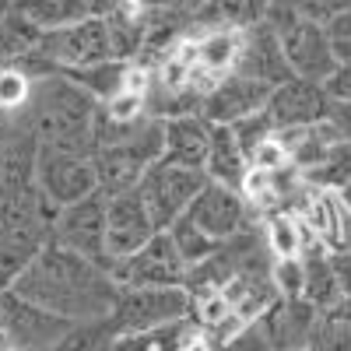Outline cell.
I'll use <instances>...</instances> for the list:
<instances>
[{
  "label": "cell",
  "mask_w": 351,
  "mask_h": 351,
  "mask_svg": "<svg viewBox=\"0 0 351 351\" xmlns=\"http://www.w3.org/2000/svg\"><path fill=\"white\" fill-rule=\"evenodd\" d=\"M14 291L71 324H92V319L109 316L116 295H120V285L112 281L106 263L71 253L49 239L18 278Z\"/></svg>",
  "instance_id": "obj_1"
},
{
  "label": "cell",
  "mask_w": 351,
  "mask_h": 351,
  "mask_svg": "<svg viewBox=\"0 0 351 351\" xmlns=\"http://www.w3.org/2000/svg\"><path fill=\"white\" fill-rule=\"evenodd\" d=\"M21 116H25L21 130L32 134L39 148H56V152H71L84 158L95 155L99 102L71 77L64 74L39 77Z\"/></svg>",
  "instance_id": "obj_2"
},
{
  "label": "cell",
  "mask_w": 351,
  "mask_h": 351,
  "mask_svg": "<svg viewBox=\"0 0 351 351\" xmlns=\"http://www.w3.org/2000/svg\"><path fill=\"white\" fill-rule=\"evenodd\" d=\"M56 211L39 197V190H25L0 200V295L18 285L28 263L49 243Z\"/></svg>",
  "instance_id": "obj_3"
},
{
  "label": "cell",
  "mask_w": 351,
  "mask_h": 351,
  "mask_svg": "<svg viewBox=\"0 0 351 351\" xmlns=\"http://www.w3.org/2000/svg\"><path fill=\"white\" fill-rule=\"evenodd\" d=\"M165 148V127L155 116H144V120L130 123L123 134H116L112 141L99 144L92 165H95V180H99V193L116 197L137 190V183L144 180Z\"/></svg>",
  "instance_id": "obj_4"
},
{
  "label": "cell",
  "mask_w": 351,
  "mask_h": 351,
  "mask_svg": "<svg viewBox=\"0 0 351 351\" xmlns=\"http://www.w3.org/2000/svg\"><path fill=\"white\" fill-rule=\"evenodd\" d=\"M193 309L186 288H120L106 324L116 337H144L183 324Z\"/></svg>",
  "instance_id": "obj_5"
},
{
  "label": "cell",
  "mask_w": 351,
  "mask_h": 351,
  "mask_svg": "<svg viewBox=\"0 0 351 351\" xmlns=\"http://www.w3.org/2000/svg\"><path fill=\"white\" fill-rule=\"evenodd\" d=\"M263 21L281 36V49H285V60L291 67V77L324 84L337 71V60L330 53L324 25H313V21L299 18L295 8H267V18Z\"/></svg>",
  "instance_id": "obj_6"
},
{
  "label": "cell",
  "mask_w": 351,
  "mask_h": 351,
  "mask_svg": "<svg viewBox=\"0 0 351 351\" xmlns=\"http://www.w3.org/2000/svg\"><path fill=\"white\" fill-rule=\"evenodd\" d=\"M204 186H208V176L204 172L158 158L137 183V193L144 200V208H148V215L155 218V225L165 232L176 218H183L190 211V204L197 200V193Z\"/></svg>",
  "instance_id": "obj_7"
},
{
  "label": "cell",
  "mask_w": 351,
  "mask_h": 351,
  "mask_svg": "<svg viewBox=\"0 0 351 351\" xmlns=\"http://www.w3.org/2000/svg\"><path fill=\"white\" fill-rule=\"evenodd\" d=\"M0 319H4V344L11 351H56V344L74 327L71 319L28 302L14 288L0 295Z\"/></svg>",
  "instance_id": "obj_8"
},
{
  "label": "cell",
  "mask_w": 351,
  "mask_h": 351,
  "mask_svg": "<svg viewBox=\"0 0 351 351\" xmlns=\"http://www.w3.org/2000/svg\"><path fill=\"white\" fill-rule=\"evenodd\" d=\"M36 190L53 211H64L71 204L99 193L95 165L84 155L39 148V155H36Z\"/></svg>",
  "instance_id": "obj_9"
},
{
  "label": "cell",
  "mask_w": 351,
  "mask_h": 351,
  "mask_svg": "<svg viewBox=\"0 0 351 351\" xmlns=\"http://www.w3.org/2000/svg\"><path fill=\"white\" fill-rule=\"evenodd\" d=\"M112 281L120 288H186V263L176 253L169 232H158V236L137 250L127 260H116L109 267Z\"/></svg>",
  "instance_id": "obj_10"
},
{
  "label": "cell",
  "mask_w": 351,
  "mask_h": 351,
  "mask_svg": "<svg viewBox=\"0 0 351 351\" xmlns=\"http://www.w3.org/2000/svg\"><path fill=\"white\" fill-rule=\"evenodd\" d=\"M49 239L71 253H81L88 260L112 267L106 256V193H92L64 211H56Z\"/></svg>",
  "instance_id": "obj_11"
},
{
  "label": "cell",
  "mask_w": 351,
  "mask_h": 351,
  "mask_svg": "<svg viewBox=\"0 0 351 351\" xmlns=\"http://www.w3.org/2000/svg\"><path fill=\"white\" fill-rule=\"evenodd\" d=\"M158 232L162 228L148 215L137 190L106 197V256H109V263L134 256L137 250L148 246Z\"/></svg>",
  "instance_id": "obj_12"
},
{
  "label": "cell",
  "mask_w": 351,
  "mask_h": 351,
  "mask_svg": "<svg viewBox=\"0 0 351 351\" xmlns=\"http://www.w3.org/2000/svg\"><path fill=\"white\" fill-rule=\"evenodd\" d=\"M330 95L324 84L316 81H302V77H288L285 84L271 88L267 99V120L274 123V130H306L316 123L330 120Z\"/></svg>",
  "instance_id": "obj_13"
},
{
  "label": "cell",
  "mask_w": 351,
  "mask_h": 351,
  "mask_svg": "<svg viewBox=\"0 0 351 351\" xmlns=\"http://www.w3.org/2000/svg\"><path fill=\"white\" fill-rule=\"evenodd\" d=\"M267 99H271L267 84H260L253 77H243V74H225L215 84H208L204 102H200V116L208 123L232 127V123L246 120V116L263 112L267 109Z\"/></svg>",
  "instance_id": "obj_14"
},
{
  "label": "cell",
  "mask_w": 351,
  "mask_h": 351,
  "mask_svg": "<svg viewBox=\"0 0 351 351\" xmlns=\"http://www.w3.org/2000/svg\"><path fill=\"white\" fill-rule=\"evenodd\" d=\"M186 215L215 243H228V239L243 236V232H250V204L243 200V193L232 186H221V183H211V180L197 193Z\"/></svg>",
  "instance_id": "obj_15"
},
{
  "label": "cell",
  "mask_w": 351,
  "mask_h": 351,
  "mask_svg": "<svg viewBox=\"0 0 351 351\" xmlns=\"http://www.w3.org/2000/svg\"><path fill=\"white\" fill-rule=\"evenodd\" d=\"M256 327L271 351H313L316 309L306 299H274L256 316Z\"/></svg>",
  "instance_id": "obj_16"
},
{
  "label": "cell",
  "mask_w": 351,
  "mask_h": 351,
  "mask_svg": "<svg viewBox=\"0 0 351 351\" xmlns=\"http://www.w3.org/2000/svg\"><path fill=\"white\" fill-rule=\"evenodd\" d=\"M236 74L253 77V81L267 84V88H278L291 77V67H288L285 49H281V36L267 21H260V25H253V28L243 32V53H239Z\"/></svg>",
  "instance_id": "obj_17"
},
{
  "label": "cell",
  "mask_w": 351,
  "mask_h": 351,
  "mask_svg": "<svg viewBox=\"0 0 351 351\" xmlns=\"http://www.w3.org/2000/svg\"><path fill=\"white\" fill-rule=\"evenodd\" d=\"M162 127H165L162 158L204 172V165H208V144H211V123L204 120L200 112H193V116H176V120H165Z\"/></svg>",
  "instance_id": "obj_18"
},
{
  "label": "cell",
  "mask_w": 351,
  "mask_h": 351,
  "mask_svg": "<svg viewBox=\"0 0 351 351\" xmlns=\"http://www.w3.org/2000/svg\"><path fill=\"white\" fill-rule=\"evenodd\" d=\"M36 155L39 144L28 130L0 137V200L36 186Z\"/></svg>",
  "instance_id": "obj_19"
},
{
  "label": "cell",
  "mask_w": 351,
  "mask_h": 351,
  "mask_svg": "<svg viewBox=\"0 0 351 351\" xmlns=\"http://www.w3.org/2000/svg\"><path fill=\"white\" fill-rule=\"evenodd\" d=\"M246 172H250V158L243 155L232 127L211 123V144H208V165H204V176H208L211 183L239 190L243 180H246Z\"/></svg>",
  "instance_id": "obj_20"
},
{
  "label": "cell",
  "mask_w": 351,
  "mask_h": 351,
  "mask_svg": "<svg viewBox=\"0 0 351 351\" xmlns=\"http://www.w3.org/2000/svg\"><path fill=\"white\" fill-rule=\"evenodd\" d=\"M43 28L11 8L0 18V67H28L43 49Z\"/></svg>",
  "instance_id": "obj_21"
},
{
  "label": "cell",
  "mask_w": 351,
  "mask_h": 351,
  "mask_svg": "<svg viewBox=\"0 0 351 351\" xmlns=\"http://www.w3.org/2000/svg\"><path fill=\"white\" fill-rule=\"evenodd\" d=\"M302 267H306V285H302V299L319 313V309H330L334 302H341V281H337V271H334V260H330V250L316 246V250H306L302 253Z\"/></svg>",
  "instance_id": "obj_22"
},
{
  "label": "cell",
  "mask_w": 351,
  "mask_h": 351,
  "mask_svg": "<svg viewBox=\"0 0 351 351\" xmlns=\"http://www.w3.org/2000/svg\"><path fill=\"white\" fill-rule=\"evenodd\" d=\"M243 53V32L239 28H208L197 43V64L204 74H211V84L225 74H236Z\"/></svg>",
  "instance_id": "obj_23"
},
{
  "label": "cell",
  "mask_w": 351,
  "mask_h": 351,
  "mask_svg": "<svg viewBox=\"0 0 351 351\" xmlns=\"http://www.w3.org/2000/svg\"><path fill=\"white\" fill-rule=\"evenodd\" d=\"M14 11H21L43 32H60L67 25L95 18L92 0H14Z\"/></svg>",
  "instance_id": "obj_24"
},
{
  "label": "cell",
  "mask_w": 351,
  "mask_h": 351,
  "mask_svg": "<svg viewBox=\"0 0 351 351\" xmlns=\"http://www.w3.org/2000/svg\"><path fill=\"white\" fill-rule=\"evenodd\" d=\"M267 8L271 0H215L208 11L193 18V25H204V32L208 28H239V32H246V28L267 18Z\"/></svg>",
  "instance_id": "obj_25"
},
{
  "label": "cell",
  "mask_w": 351,
  "mask_h": 351,
  "mask_svg": "<svg viewBox=\"0 0 351 351\" xmlns=\"http://www.w3.org/2000/svg\"><path fill=\"white\" fill-rule=\"evenodd\" d=\"M169 239H172V246H176V253H180V260L186 263V271H193V267H200V263H208L218 250H221V243H215L208 232H204L190 215H183V218H176L169 228Z\"/></svg>",
  "instance_id": "obj_26"
},
{
  "label": "cell",
  "mask_w": 351,
  "mask_h": 351,
  "mask_svg": "<svg viewBox=\"0 0 351 351\" xmlns=\"http://www.w3.org/2000/svg\"><path fill=\"white\" fill-rule=\"evenodd\" d=\"M306 186L313 190H327V193H341L351 183V141H337L324 152L309 172H302Z\"/></svg>",
  "instance_id": "obj_27"
},
{
  "label": "cell",
  "mask_w": 351,
  "mask_h": 351,
  "mask_svg": "<svg viewBox=\"0 0 351 351\" xmlns=\"http://www.w3.org/2000/svg\"><path fill=\"white\" fill-rule=\"evenodd\" d=\"M313 351H351V299L316 313Z\"/></svg>",
  "instance_id": "obj_28"
},
{
  "label": "cell",
  "mask_w": 351,
  "mask_h": 351,
  "mask_svg": "<svg viewBox=\"0 0 351 351\" xmlns=\"http://www.w3.org/2000/svg\"><path fill=\"white\" fill-rule=\"evenodd\" d=\"M263 246H267L271 260H288V256H302L306 253V236L295 218H271L263 225Z\"/></svg>",
  "instance_id": "obj_29"
},
{
  "label": "cell",
  "mask_w": 351,
  "mask_h": 351,
  "mask_svg": "<svg viewBox=\"0 0 351 351\" xmlns=\"http://www.w3.org/2000/svg\"><path fill=\"white\" fill-rule=\"evenodd\" d=\"M32 88H36V81H32L28 71H21V67H0V112H4L8 120L18 116V112H25L28 99H32Z\"/></svg>",
  "instance_id": "obj_30"
},
{
  "label": "cell",
  "mask_w": 351,
  "mask_h": 351,
  "mask_svg": "<svg viewBox=\"0 0 351 351\" xmlns=\"http://www.w3.org/2000/svg\"><path fill=\"white\" fill-rule=\"evenodd\" d=\"M302 285H306L302 256L271 260V288H274L278 299H302Z\"/></svg>",
  "instance_id": "obj_31"
},
{
  "label": "cell",
  "mask_w": 351,
  "mask_h": 351,
  "mask_svg": "<svg viewBox=\"0 0 351 351\" xmlns=\"http://www.w3.org/2000/svg\"><path fill=\"white\" fill-rule=\"evenodd\" d=\"M232 134H236L243 155H246V158H253V152H256L260 144L274 134V123L267 120V112H256V116H246V120L232 123Z\"/></svg>",
  "instance_id": "obj_32"
},
{
  "label": "cell",
  "mask_w": 351,
  "mask_h": 351,
  "mask_svg": "<svg viewBox=\"0 0 351 351\" xmlns=\"http://www.w3.org/2000/svg\"><path fill=\"white\" fill-rule=\"evenodd\" d=\"M344 11H351V0H295V14L313 25H330Z\"/></svg>",
  "instance_id": "obj_33"
},
{
  "label": "cell",
  "mask_w": 351,
  "mask_h": 351,
  "mask_svg": "<svg viewBox=\"0 0 351 351\" xmlns=\"http://www.w3.org/2000/svg\"><path fill=\"white\" fill-rule=\"evenodd\" d=\"M327 32V43H330V53L337 64H351V11L337 14L330 25H324Z\"/></svg>",
  "instance_id": "obj_34"
},
{
  "label": "cell",
  "mask_w": 351,
  "mask_h": 351,
  "mask_svg": "<svg viewBox=\"0 0 351 351\" xmlns=\"http://www.w3.org/2000/svg\"><path fill=\"white\" fill-rule=\"evenodd\" d=\"M330 102H351V64H337V71L324 81Z\"/></svg>",
  "instance_id": "obj_35"
},
{
  "label": "cell",
  "mask_w": 351,
  "mask_h": 351,
  "mask_svg": "<svg viewBox=\"0 0 351 351\" xmlns=\"http://www.w3.org/2000/svg\"><path fill=\"white\" fill-rule=\"evenodd\" d=\"M330 260H334V271L341 281V295L351 299V250H330Z\"/></svg>",
  "instance_id": "obj_36"
},
{
  "label": "cell",
  "mask_w": 351,
  "mask_h": 351,
  "mask_svg": "<svg viewBox=\"0 0 351 351\" xmlns=\"http://www.w3.org/2000/svg\"><path fill=\"white\" fill-rule=\"evenodd\" d=\"M330 127H334L344 141H351V102H334V106H330Z\"/></svg>",
  "instance_id": "obj_37"
},
{
  "label": "cell",
  "mask_w": 351,
  "mask_h": 351,
  "mask_svg": "<svg viewBox=\"0 0 351 351\" xmlns=\"http://www.w3.org/2000/svg\"><path fill=\"white\" fill-rule=\"evenodd\" d=\"M134 4H137L144 14H152V11H180L183 0H134Z\"/></svg>",
  "instance_id": "obj_38"
},
{
  "label": "cell",
  "mask_w": 351,
  "mask_h": 351,
  "mask_svg": "<svg viewBox=\"0 0 351 351\" xmlns=\"http://www.w3.org/2000/svg\"><path fill=\"white\" fill-rule=\"evenodd\" d=\"M211 4H215V0H183V11H186V18L193 21L200 11H208Z\"/></svg>",
  "instance_id": "obj_39"
},
{
  "label": "cell",
  "mask_w": 351,
  "mask_h": 351,
  "mask_svg": "<svg viewBox=\"0 0 351 351\" xmlns=\"http://www.w3.org/2000/svg\"><path fill=\"white\" fill-rule=\"evenodd\" d=\"M337 200H341V204H344V211H348V215H351V183H348V186H344V190H341V193H337Z\"/></svg>",
  "instance_id": "obj_40"
},
{
  "label": "cell",
  "mask_w": 351,
  "mask_h": 351,
  "mask_svg": "<svg viewBox=\"0 0 351 351\" xmlns=\"http://www.w3.org/2000/svg\"><path fill=\"white\" fill-rule=\"evenodd\" d=\"M271 8H295V0H271Z\"/></svg>",
  "instance_id": "obj_41"
},
{
  "label": "cell",
  "mask_w": 351,
  "mask_h": 351,
  "mask_svg": "<svg viewBox=\"0 0 351 351\" xmlns=\"http://www.w3.org/2000/svg\"><path fill=\"white\" fill-rule=\"evenodd\" d=\"M11 8H14V0H0V18H4Z\"/></svg>",
  "instance_id": "obj_42"
},
{
  "label": "cell",
  "mask_w": 351,
  "mask_h": 351,
  "mask_svg": "<svg viewBox=\"0 0 351 351\" xmlns=\"http://www.w3.org/2000/svg\"><path fill=\"white\" fill-rule=\"evenodd\" d=\"M341 250H351V232H348V239H344V246Z\"/></svg>",
  "instance_id": "obj_43"
},
{
  "label": "cell",
  "mask_w": 351,
  "mask_h": 351,
  "mask_svg": "<svg viewBox=\"0 0 351 351\" xmlns=\"http://www.w3.org/2000/svg\"><path fill=\"white\" fill-rule=\"evenodd\" d=\"M4 123H8V116H4V112H0V127H4Z\"/></svg>",
  "instance_id": "obj_44"
},
{
  "label": "cell",
  "mask_w": 351,
  "mask_h": 351,
  "mask_svg": "<svg viewBox=\"0 0 351 351\" xmlns=\"http://www.w3.org/2000/svg\"><path fill=\"white\" fill-rule=\"evenodd\" d=\"M0 351H11V348H8V344H4V348H0Z\"/></svg>",
  "instance_id": "obj_45"
}]
</instances>
